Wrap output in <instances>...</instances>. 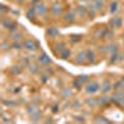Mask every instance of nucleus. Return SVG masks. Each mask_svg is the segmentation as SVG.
<instances>
[{
  "label": "nucleus",
  "mask_w": 124,
  "mask_h": 124,
  "mask_svg": "<svg viewBox=\"0 0 124 124\" xmlns=\"http://www.w3.org/2000/svg\"><path fill=\"white\" fill-rule=\"evenodd\" d=\"M101 87H102V86L98 83V82L92 81V82H89V83L86 86V92L88 93V94H93V93L98 92V91L101 89Z\"/></svg>",
  "instance_id": "f257e3e1"
},
{
  "label": "nucleus",
  "mask_w": 124,
  "mask_h": 124,
  "mask_svg": "<svg viewBox=\"0 0 124 124\" xmlns=\"http://www.w3.org/2000/svg\"><path fill=\"white\" fill-rule=\"evenodd\" d=\"M109 25L110 27L113 29H117V27H120L123 25V19L120 16H116V17H113L110 21H109Z\"/></svg>",
  "instance_id": "f03ea898"
},
{
  "label": "nucleus",
  "mask_w": 124,
  "mask_h": 124,
  "mask_svg": "<svg viewBox=\"0 0 124 124\" xmlns=\"http://www.w3.org/2000/svg\"><path fill=\"white\" fill-rule=\"evenodd\" d=\"M24 47L26 48V50H29V51H35L36 48H37V44L35 42L34 40H26V41H24Z\"/></svg>",
  "instance_id": "7ed1b4c3"
},
{
  "label": "nucleus",
  "mask_w": 124,
  "mask_h": 124,
  "mask_svg": "<svg viewBox=\"0 0 124 124\" xmlns=\"http://www.w3.org/2000/svg\"><path fill=\"white\" fill-rule=\"evenodd\" d=\"M112 98H113V101H114V102L119 103V104H124V93L123 92L117 91L112 96Z\"/></svg>",
  "instance_id": "20e7f679"
},
{
  "label": "nucleus",
  "mask_w": 124,
  "mask_h": 124,
  "mask_svg": "<svg viewBox=\"0 0 124 124\" xmlns=\"http://www.w3.org/2000/svg\"><path fill=\"white\" fill-rule=\"evenodd\" d=\"M34 9H35V11H36L37 15H45L46 11H47V6H46L45 4H41V3L36 4Z\"/></svg>",
  "instance_id": "39448f33"
},
{
  "label": "nucleus",
  "mask_w": 124,
  "mask_h": 124,
  "mask_svg": "<svg viewBox=\"0 0 124 124\" xmlns=\"http://www.w3.org/2000/svg\"><path fill=\"white\" fill-rule=\"evenodd\" d=\"M1 24H3V26H4L5 29H8V30H15V27H16V24L13 23L10 19H3Z\"/></svg>",
  "instance_id": "423d86ee"
},
{
  "label": "nucleus",
  "mask_w": 124,
  "mask_h": 124,
  "mask_svg": "<svg viewBox=\"0 0 124 124\" xmlns=\"http://www.w3.org/2000/svg\"><path fill=\"white\" fill-rule=\"evenodd\" d=\"M76 62L77 63H85V62H87V52L86 51H81V52L77 55Z\"/></svg>",
  "instance_id": "0eeeda50"
},
{
  "label": "nucleus",
  "mask_w": 124,
  "mask_h": 124,
  "mask_svg": "<svg viewBox=\"0 0 124 124\" xmlns=\"http://www.w3.org/2000/svg\"><path fill=\"white\" fill-rule=\"evenodd\" d=\"M39 62H40L41 65H50L51 63V58L44 52V54H41L39 56Z\"/></svg>",
  "instance_id": "6e6552de"
},
{
  "label": "nucleus",
  "mask_w": 124,
  "mask_h": 124,
  "mask_svg": "<svg viewBox=\"0 0 124 124\" xmlns=\"http://www.w3.org/2000/svg\"><path fill=\"white\" fill-rule=\"evenodd\" d=\"M85 103H86L88 107H97V106L99 104V101H98L97 98H94V97H89V98L86 99Z\"/></svg>",
  "instance_id": "1a4fd4ad"
},
{
  "label": "nucleus",
  "mask_w": 124,
  "mask_h": 124,
  "mask_svg": "<svg viewBox=\"0 0 124 124\" xmlns=\"http://www.w3.org/2000/svg\"><path fill=\"white\" fill-rule=\"evenodd\" d=\"M51 11H52L54 15H60L61 11H62V6L60 3H55L52 4V6H51Z\"/></svg>",
  "instance_id": "9d476101"
},
{
  "label": "nucleus",
  "mask_w": 124,
  "mask_h": 124,
  "mask_svg": "<svg viewBox=\"0 0 124 124\" xmlns=\"http://www.w3.org/2000/svg\"><path fill=\"white\" fill-rule=\"evenodd\" d=\"M110 89H112V83H110L108 79H106L104 82H103L102 87H101V91H102L103 93H107V92H109Z\"/></svg>",
  "instance_id": "9b49d317"
},
{
  "label": "nucleus",
  "mask_w": 124,
  "mask_h": 124,
  "mask_svg": "<svg viewBox=\"0 0 124 124\" xmlns=\"http://www.w3.org/2000/svg\"><path fill=\"white\" fill-rule=\"evenodd\" d=\"M107 52L109 55H113V54H117L118 52V45L117 44H110L107 46Z\"/></svg>",
  "instance_id": "f8f14e48"
},
{
  "label": "nucleus",
  "mask_w": 124,
  "mask_h": 124,
  "mask_svg": "<svg viewBox=\"0 0 124 124\" xmlns=\"http://www.w3.org/2000/svg\"><path fill=\"white\" fill-rule=\"evenodd\" d=\"M72 96V89L71 88H63V89H62L61 91V97L62 98H65V99H67V98H70Z\"/></svg>",
  "instance_id": "ddd939ff"
},
{
  "label": "nucleus",
  "mask_w": 124,
  "mask_h": 124,
  "mask_svg": "<svg viewBox=\"0 0 124 124\" xmlns=\"http://www.w3.org/2000/svg\"><path fill=\"white\" fill-rule=\"evenodd\" d=\"M47 35H48L50 37H57V36L60 35V31H58L56 27H50V29L47 30Z\"/></svg>",
  "instance_id": "4468645a"
},
{
  "label": "nucleus",
  "mask_w": 124,
  "mask_h": 124,
  "mask_svg": "<svg viewBox=\"0 0 124 124\" xmlns=\"http://www.w3.org/2000/svg\"><path fill=\"white\" fill-rule=\"evenodd\" d=\"M87 52V62H89V63H93V62L96 61V55H94V52H93L92 50H88V51H86Z\"/></svg>",
  "instance_id": "2eb2a0df"
},
{
  "label": "nucleus",
  "mask_w": 124,
  "mask_h": 124,
  "mask_svg": "<svg viewBox=\"0 0 124 124\" xmlns=\"http://www.w3.org/2000/svg\"><path fill=\"white\" fill-rule=\"evenodd\" d=\"M75 20H76L75 13H67V14L65 15V21H66V23H73Z\"/></svg>",
  "instance_id": "dca6fc26"
},
{
  "label": "nucleus",
  "mask_w": 124,
  "mask_h": 124,
  "mask_svg": "<svg viewBox=\"0 0 124 124\" xmlns=\"http://www.w3.org/2000/svg\"><path fill=\"white\" fill-rule=\"evenodd\" d=\"M92 6L98 11V10H101L103 8V0H93V1H92Z\"/></svg>",
  "instance_id": "f3484780"
},
{
  "label": "nucleus",
  "mask_w": 124,
  "mask_h": 124,
  "mask_svg": "<svg viewBox=\"0 0 124 124\" xmlns=\"http://www.w3.org/2000/svg\"><path fill=\"white\" fill-rule=\"evenodd\" d=\"M98 101H99V104H108L110 101H113V98L112 97H107V96H103V97H99Z\"/></svg>",
  "instance_id": "a211bd4d"
},
{
  "label": "nucleus",
  "mask_w": 124,
  "mask_h": 124,
  "mask_svg": "<svg viewBox=\"0 0 124 124\" xmlns=\"http://www.w3.org/2000/svg\"><path fill=\"white\" fill-rule=\"evenodd\" d=\"M36 112H39V107L36 106V104H30L29 107H27V113L31 116V114H34V113H36Z\"/></svg>",
  "instance_id": "6ab92c4d"
},
{
  "label": "nucleus",
  "mask_w": 124,
  "mask_h": 124,
  "mask_svg": "<svg viewBox=\"0 0 124 124\" xmlns=\"http://www.w3.org/2000/svg\"><path fill=\"white\" fill-rule=\"evenodd\" d=\"M70 56H71V51H70V50H67V48H65V50L60 54V57H61L62 60H67Z\"/></svg>",
  "instance_id": "aec40b11"
},
{
  "label": "nucleus",
  "mask_w": 124,
  "mask_h": 124,
  "mask_svg": "<svg viewBox=\"0 0 124 124\" xmlns=\"http://www.w3.org/2000/svg\"><path fill=\"white\" fill-rule=\"evenodd\" d=\"M76 13H77L79 16H85V15L87 14V9H86L85 6H78V8L76 9Z\"/></svg>",
  "instance_id": "412c9836"
},
{
  "label": "nucleus",
  "mask_w": 124,
  "mask_h": 124,
  "mask_svg": "<svg viewBox=\"0 0 124 124\" xmlns=\"http://www.w3.org/2000/svg\"><path fill=\"white\" fill-rule=\"evenodd\" d=\"M30 119L32 120V122H39V120L41 119V113H40V110L36 112V113H34V114H31V116H30Z\"/></svg>",
  "instance_id": "4be33fe9"
},
{
  "label": "nucleus",
  "mask_w": 124,
  "mask_h": 124,
  "mask_svg": "<svg viewBox=\"0 0 124 124\" xmlns=\"http://www.w3.org/2000/svg\"><path fill=\"white\" fill-rule=\"evenodd\" d=\"M118 8H119L118 1H113V3L110 4V6H109V11H110V13H116L117 10H118Z\"/></svg>",
  "instance_id": "5701e85b"
},
{
  "label": "nucleus",
  "mask_w": 124,
  "mask_h": 124,
  "mask_svg": "<svg viewBox=\"0 0 124 124\" xmlns=\"http://www.w3.org/2000/svg\"><path fill=\"white\" fill-rule=\"evenodd\" d=\"M94 123H104V124H108V123H109V120H108V119H106L104 117H102V116H98V117H96V118H94Z\"/></svg>",
  "instance_id": "b1692460"
},
{
  "label": "nucleus",
  "mask_w": 124,
  "mask_h": 124,
  "mask_svg": "<svg viewBox=\"0 0 124 124\" xmlns=\"http://www.w3.org/2000/svg\"><path fill=\"white\" fill-rule=\"evenodd\" d=\"M113 88H114L116 91H119V89H123L124 88V82L120 79V81H118V82H116V85H114V87H113Z\"/></svg>",
  "instance_id": "393cba45"
},
{
  "label": "nucleus",
  "mask_w": 124,
  "mask_h": 124,
  "mask_svg": "<svg viewBox=\"0 0 124 124\" xmlns=\"http://www.w3.org/2000/svg\"><path fill=\"white\" fill-rule=\"evenodd\" d=\"M21 37H23V35L20 34V32H13L11 34V39L14 41H20V40H21Z\"/></svg>",
  "instance_id": "a878e982"
},
{
  "label": "nucleus",
  "mask_w": 124,
  "mask_h": 124,
  "mask_svg": "<svg viewBox=\"0 0 124 124\" xmlns=\"http://www.w3.org/2000/svg\"><path fill=\"white\" fill-rule=\"evenodd\" d=\"M120 58H122V57H120V55L118 56V52H117V54H113V55H112V57H110V60H109V61L112 62V63H114V62L119 61Z\"/></svg>",
  "instance_id": "bb28decb"
},
{
  "label": "nucleus",
  "mask_w": 124,
  "mask_h": 124,
  "mask_svg": "<svg viewBox=\"0 0 124 124\" xmlns=\"http://www.w3.org/2000/svg\"><path fill=\"white\" fill-rule=\"evenodd\" d=\"M29 70L32 72V73H36V72H39V67H37V65H35V63H30V65H29Z\"/></svg>",
  "instance_id": "cd10ccee"
},
{
  "label": "nucleus",
  "mask_w": 124,
  "mask_h": 124,
  "mask_svg": "<svg viewBox=\"0 0 124 124\" xmlns=\"http://www.w3.org/2000/svg\"><path fill=\"white\" fill-rule=\"evenodd\" d=\"M65 48H66V47H65V44H63V42L57 44V45H56V52H60V54H61Z\"/></svg>",
  "instance_id": "c85d7f7f"
},
{
  "label": "nucleus",
  "mask_w": 124,
  "mask_h": 124,
  "mask_svg": "<svg viewBox=\"0 0 124 124\" xmlns=\"http://www.w3.org/2000/svg\"><path fill=\"white\" fill-rule=\"evenodd\" d=\"M35 14H36V11H35V9L32 8L31 10H29V11H27L26 16H27V19H31V20H32V19H34V16H35Z\"/></svg>",
  "instance_id": "c756f323"
},
{
  "label": "nucleus",
  "mask_w": 124,
  "mask_h": 124,
  "mask_svg": "<svg viewBox=\"0 0 124 124\" xmlns=\"http://www.w3.org/2000/svg\"><path fill=\"white\" fill-rule=\"evenodd\" d=\"M73 87L77 88V89H81V87H82V82L79 81V78H77V79L73 81Z\"/></svg>",
  "instance_id": "7c9ffc66"
},
{
  "label": "nucleus",
  "mask_w": 124,
  "mask_h": 124,
  "mask_svg": "<svg viewBox=\"0 0 124 124\" xmlns=\"http://www.w3.org/2000/svg\"><path fill=\"white\" fill-rule=\"evenodd\" d=\"M11 72H13V73H20V72H21V67L13 66V67H11Z\"/></svg>",
  "instance_id": "2f4dec72"
},
{
  "label": "nucleus",
  "mask_w": 124,
  "mask_h": 124,
  "mask_svg": "<svg viewBox=\"0 0 124 124\" xmlns=\"http://www.w3.org/2000/svg\"><path fill=\"white\" fill-rule=\"evenodd\" d=\"M13 47H14V48H21V47H24V45L20 44V41H14Z\"/></svg>",
  "instance_id": "473e14b6"
},
{
  "label": "nucleus",
  "mask_w": 124,
  "mask_h": 124,
  "mask_svg": "<svg viewBox=\"0 0 124 124\" xmlns=\"http://www.w3.org/2000/svg\"><path fill=\"white\" fill-rule=\"evenodd\" d=\"M78 78H79V81L82 82V83H85V82H88V79H89L88 76H86V75H82V76H79Z\"/></svg>",
  "instance_id": "72a5a7b5"
},
{
  "label": "nucleus",
  "mask_w": 124,
  "mask_h": 124,
  "mask_svg": "<svg viewBox=\"0 0 124 124\" xmlns=\"http://www.w3.org/2000/svg\"><path fill=\"white\" fill-rule=\"evenodd\" d=\"M71 40L73 41V42H77V41H79V40H81V36H79V35H72Z\"/></svg>",
  "instance_id": "f704fd0d"
},
{
  "label": "nucleus",
  "mask_w": 124,
  "mask_h": 124,
  "mask_svg": "<svg viewBox=\"0 0 124 124\" xmlns=\"http://www.w3.org/2000/svg\"><path fill=\"white\" fill-rule=\"evenodd\" d=\"M4 103L8 106H15L16 104V102H13V101H4Z\"/></svg>",
  "instance_id": "c9c22d12"
},
{
  "label": "nucleus",
  "mask_w": 124,
  "mask_h": 124,
  "mask_svg": "<svg viewBox=\"0 0 124 124\" xmlns=\"http://www.w3.org/2000/svg\"><path fill=\"white\" fill-rule=\"evenodd\" d=\"M73 107H75V108H79V107H81V102L75 101V102H73Z\"/></svg>",
  "instance_id": "e433bc0d"
},
{
  "label": "nucleus",
  "mask_w": 124,
  "mask_h": 124,
  "mask_svg": "<svg viewBox=\"0 0 124 124\" xmlns=\"http://www.w3.org/2000/svg\"><path fill=\"white\" fill-rule=\"evenodd\" d=\"M75 119H76V120H79V122H85V118L82 117V116H76Z\"/></svg>",
  "instance_id": "4c0bfd02"
},
{
  "label": "nucleus",
  "mask_w": 124,
  "mask_h": 124,
  "mask_svg": "<svg viewBox=\"0 0 124 124\" xmlns=\"http://www.w3.org/2000/svg\"><path fill=\"white\" fill-rule=\"evenodd\" d=\"M1 46H3V50H8V48L10 47V45H8L6 42H3V44H1Z\"/></svg>",
  "instance_id": "58836bf2"
},
{
  "label": "nucleus",
  "mask_w": 124,
  "mask_h": 124,
  "mask_svg": "<svg viewBox=\"0 0 124 124\" xmlns=\"http://www.w3.org/2000/svg\"><path fill=\"white\" fill-rule=\"evenodd\" d=\"M52 110H54V112H57V110H58V108H57V106H55V108H54Z\"/></svg>",
  "instance_id": "ea45409f"
},
{
  "label": "nucleus",
  "mask_w": 124,
  "mask_h": 124,
  "mask_svg": "<svg viewBox=\"0 0 124 124\" xmlns=\"http://www.w3.org/2000/svg\"><path fill=\"white\" fill-rule=\"evenodd\" d=\"M39 1V0H34V3H37Z\"/></svg>",
  "instance_id": "a19ab883"
},
{
  "label": "nucleus",
  "mask_w": 124,
  "mask_h": 124,
  "mask_svg": "<svg viewBox=\"0 0 124 124\" xmlns=\"http://www.w3.org/2000/svg\"><path fill=\"white\" fill-rule=\"evenodd\" d=\"M122 81H123V82H124V77H123V78H122Z\"/></svg>",
  "instance_id": "79ce46f5"
},
{
  "label": "nucleus",
  "mask_w": 124,
  "mask_h": 124,
  "mask_svg": "<svg viewBox=\"0 0 124 124\" xmlns=\"http://www.w3.org/2000/svg\"><path fill=\"white\" fill-rule=\"evenodd\" d=\"M123 36H124V31H123Z\"/></svg>",
  "instance_id": "37998d69"
}]
</instances>
